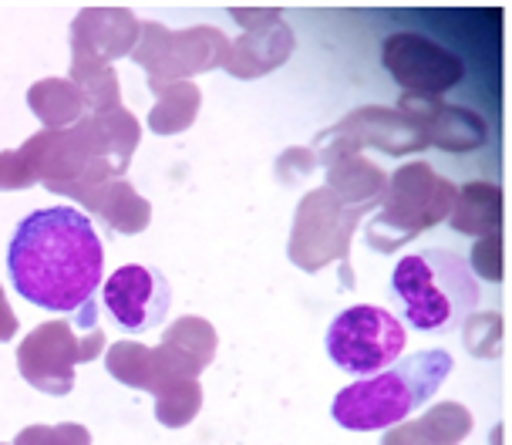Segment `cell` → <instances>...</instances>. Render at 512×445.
<instances>
[{
	"mask_svg": "<svg viewBox=\"0 0 512 445\" xmlns=\"http://www.w3.org/2000/svg\"><path fill=\"white\" fill-rule=\"evenodd\" d=\"M142 125L128 108L91 112L68 129H41L21 149L0 152V193L44 186L81 203L91 189L128 172Z\"/></svg>",
	"mask_w": 512,
	"mask_h": 445,
	"instance_id": "cell-1",
	"label": "cell"
},
{
	"mask_svg": "<svg viewBox=\"0 0 512 445\" xmlns=\"http://www.w3.org/2000/svg\"><path fill=\"white\" fill-rule=\"evenodd\" d=\"M7 274L17 294L41 311H85L105 274V247L75 206L34 210L17 223L7 247Z\"/></svg>",
	"mask_w": 512,
	"mask_h": 445,
	"instance_id": "cell-2",
	"label": "cell"
},
{
	"mask_svg": "<svg viewBox=\"0 0 512 445\" xmlns=\"http://www.w3.org/2000/svg\"><path fill=\"white\" fill-rule=\"evenodd\" d=\"M448 375H452V354L448 351L435 348L408 354L401 365L341 388L331 405V415L337 425L351 432L391 429V425L405 422L415 408H422L445 385Z\"/></svg>",
	"mask_w": 512,
	"mask_h": 445,
	"instance_id": "cell-3",
	"label": "cell"
},
{
	"mask_svg": "<svg viewBox=\"0 0 512 445\" xmlns=\"http://www.w3.org/2000/svg\"><path fill=\"white\" fill-rule=\"evenodd\" d=\"M391 294L405 314V324L422 334L452 331L479 307V284L459 253L432 247L398 260L391 274Z\"/></svg>",
	"mask_w": 512,
	"mask_h": 445,
	"instance_id": "cell-4",
	"label": "cell"
},
{
	"mask_svg": "<svg viewBox=\"0 0 512 445\" xmlns=\"http://www.w3.org/2000/svg\"><path fill=\"white\" fill-rule=\"evenodd\" d=\"M455 183L428 166V162H411L391 172L388 189L381 199V213L368 226V243L374 250L391 253L401 243L415 240L428 226H438L448 220L455 203Z\"/></svg>",
	"mask_w": 512,
	"mask_h": 445,
	"instance_id": "cell-5",
	"label": "cell"
},
{
	"mask_svg": "<svg viewBox=\"0 0 512 445\" xmlns=\"http://www.w3.org/2000/svg\"><path fill=\"white\" fill-rule=\"evenodd\" d=\"M364 213H371V206H344L327 186L307 193L294 216V233L287 247L290 263L307 274H320L327 263H341V280L347 284L351 280L347 253H351L354 230Z\"/></svg>",
	"mask_w": 512,
	"mask_h": 445,
	"instance_id": "cell-6",
	"label": "cell"
},
{
	"mask_svg": "<svg viewBox=\"0 0 512 445\" xmlns=\"http://www.w3.org/2000/svg\"><path fill=\"white\" fill-rule=\"evenodd\" d=\"M226 54H230V38L219 27L196 24L189 31H169L159 21H142L132 61L145 68L149 85H172L223 68Z\"/></svg>",
	"mask_w": 512,
	"mask_h": 445,
	"instance_id": "cell-7",
	"label": "cell"
},
{
	"mask_svg": "<svg viewBox=\"0 0 512 445\" xmlns=\"http://www.w3.org/2000/svg\"><path fill=\"white\" fill-rule=\"evenodd\" d=\"M405 324L391 311L374 304H354L341 311L327 328V354L341 371L371 378L395 365L405 351Z\"/></svg>",
	"mask_w": 512,
	"mask_h": 445,
	"instance_id": "cell-8",
	"label": "cell"
},
{
	"mask_svg": "<svg viewBox=\"0 0 512 445\" xmlns=\"http://www.w3.org/2000/svg\"><path fill=\"white\" fill-rule=\"evenodd\" d=\"M105 351V334L91 331L78 338L71 321L54 317L38 324L17 344V371L31 388L44 395H68L75 388V368L95 361Z\"/></svg>",
	"mask_w": 512,
	"mask_h": 445,
	"instance_id": "cell-9",
	"label": "cell"
},
{
	"mask_svg": "<svg viewBox=\"0 0 512 445\" xmlns=\"http://www.w3.org/2000/svg\"><path fill=\"white\" fill-rule=\"evenodd\" d=\"M381 61L388 75L398 81L405 92L438 98L448 88H455L465 78V65L459 54H452L432 38L422 34H391L381 48Z\"/></svg>",
	"mask_w": 512,
	"mask_h": 445,
	"instance_id": "cell-10",
	"label": "cell"
},
{
	"mask_svg": "<svg viewBox=\"0 0 512 445\" xmlns=\"http://www.w3.org/2000/svg\"><path fill=\"white\" fill-rule=\"evenodd\" d=\"M233 21L243 27V34L230 41L226 71L233 78H263L294 54V31L273 7H233Z\"/></svg>",
	"mask_w": 512,
	"mask_h": 445,
	"instance_id": "cell-11",
	"label": "cell"
},
{
	"mask_svg": "<svg viewBox=\"0 0 512 445\" xmlns=\"http://www.w3.org/2000/svg\"><path fill=\"white\" fill-rule=\"evenodd\" d=\"M324 139V166L337 156H347V152H361L364 145H378L388 156H405V152H418L428 145L422 125L398 108H358L341 125H334Z\"/></svg>",
	"mask_w": 512,
	"mask_h": 445,
	"instance_id": "cell-12",
	"label": "cell"
},
{
	"mask_svg": "<svg viewBox=\"0 0 512 445\" xmlns=\"http://www.w3.org/2000/svg\"><path fill=\"white\" fill-rule=\"evenodd\" d=\"M172 287L155 267L125 263L105 284V307L125 334H145L159 328L169 314Z\"/></svg>",
	"mask_w": 512,
	"mask_h": 445,
	"instance_id": "cell-13",
	"label": "cell"
},
{
	"mask_svg": "<svg viewBox=\"0 0 512 445\" xmlns=\"http://www.w3.org/2000/svg\"><path fill=\"white\" fill-rule=\"evenodd\" d=\"M142 21L128 7H88L71 21V54L105 61L132 58Z\"/></svg>",
	"mask_w": 512,
	"mask_h": 445,
	"instance_id": "cell-14",
	"label": "cell"
},
{
	"mask_svg": "<svg viewBox=\"0 0 512 445\" xmlns=\"http://www.w3.org/2000/svg\"><path fill=\"white\" fill-rule=\"evenodd\" d=\"M398 112L415 118L428 135V145L445 149V152H472L489 139V129L479 115L459 105H442L438 98L405 95Z\"/></svg>",
	"mask_w": 512,
	"mask_h": 445,
	"instance_id": "cell-15",
	"label": "cell"
},
{
	"mask_svg": "<svg viewBox=\"0 0 512 445\" xmlns=\"http://www.w3.org/2000/svg\"><path fill=\"white\" fill-rule=\"evenodd\" d=\"M105 371L115 381H122V385L135 388V392H149V395L162 392L172 381L186 378L162 344L149 348V344H142V341H115L105 354Z\"/></svg>",
	"mask_w": 512,
	"mask_h": 445,
	"instance_id": "cell-16",
	"label": "cell"
},
{
	"mask_svg": "<svg viewBox=\"0 0 512 445\" xmlns=\"http://www.w3.org/2000/svg\"><path fill=\"white\" fill-rule=\"evenodd\" d=\"M472 432V412L459 402H438L422 419L384 429L381 445H459Z\"/></svg>",
	"mask_w": 512,
	"mask_h": 445,
	"instance_id": "cell-17",
	"label": "cell"
},
{
	"mask_svg": "<svg viewBox=\"0 0 512 445\" xmlns=\"http://www.w3.org/2000/svg\"><path fill=\"white\" fill-rule=\"evenodd\" d=\"M81 206H85L88 213H95L98 220H105L122 236H135V233L149 230V223H152L149 199L135 193L125 179H115V183L91 189V193L81 199Z\"/></svg>",
	"mask_w": 512,
	"mask_h": 445,
	"instance_id": "cell-18",
	"label": "cell"
},
{
	"mask_svg": "<svg viewBox=\"0 0 512 445\" xmlns=\"http://www.w3.org/2000/svg\"><path fill=\"white\" fill-rule=\"evenodd\" d=\"M327 189L344 206H371V210H378L384 189H388V176L371 159H364L361 152H347V156L327 162Z\"/></svg>",
	"mask_w": 512,
	"mask_h": 445,
	"instance_id": "cell-19",
	"label": "cell"
},
{
	"mask_svg": "<svg viewBox=\"0 0 512 445\" xmlns=\"http://www.w3.org/2000/svg\"><path fill=\"white\" fill-rule=\"evenodd\" d=\"M216 328L206 321V317H196V314H186L179 321H172L166 334H162V348L176 368L182 371L186 378H199L203 371L209 368V361L216 358Z\"/></svg>",
	"mask_w": 512,
	"mask_h": 445,
	"instance_id": "cell-20",
	"label": "cell"
},
{
	"mask_svg": "<svg viewBox=\"0 0 512 445\" xmlns=\"http://www.w3.org/2000/svg\"><path fill=\"white\" fill-rule=\"evenodd\" d=\"M448 226L465 236H489L502 230V186L499 183H465L455 193Z\"/></svg>",
	"mask_w": 512,
	"mask_h": 445,
	"instance_id": "cell-21",
	"label": "cell"
},
{
	"mask_svg": "<svg viewBox=\"0 0 512 445\" xmlns=\"http://www.w3.org/2000/svg\"><path fill=\"white\" fill-rule=\"evenodd\" d=\"M27 108L44 122V129H68L91 115L85 95L71 78H41L27 88Z\"/></svg>",
	"mask_w": 512,
	"mask_h": 445,
	"instance_id": "cell-22",
	"label": "cell"
},
{
	"mask_svg": "<svg viewBox=\"0 0 512 445\" xmlns=\"http://www.w3.org/2000/svg\"><path fill=\"white\" fill-rule=\"evenodd\" d=\"M155 95V105L149 112V129L155 135H179L186 132L199 115L203 92L192 81H172V85H149Z\"/></svg>",
	"mask_w": 512,
	"mask_h": 445,
	"instance_id": "cell-23",
	"label": "cell"
},
{
	"mask_svg": "<svg viewBox=\"0 0 512 445\" xmlns=\"http://www.w3.org/2000/svg\"><path fill=\"white\" fill-rule=\"evenodd\" d=\"M71 81L81 95L91 112H108V108H118L122 105V85H118V75L112 65L105 61H95V58H85V54H71Z\"/></svg>",
	"mask_w": 512,
	"mask_h": 445,
	"instance_id": "cell-24",
	"label": "cell"
},
{
	"mask_svg": "<svg viewBox=\"0 0 512 445\" xmlns=\"http://www.w3.org/2000/svg\"><path fill=\"white\" fill-rule=\"evenodd\" d=\"M203 408V385L199 378H179L155 392V419L166 429H186Z\"/></svg>",
	"mask_w": 512,
	"mask_h": 445,
	"instance_id": "cell-25",
	"label": "cell"
},
{
	"mask_svg": "<svg viewBox=\"0 0 512 445\" xmlns=\"http://www.w3.org/2000/svg\"><path fill=\"white\" fill-rule=\"evenodd\" d=\"M465 348L475 358H499L502 351V317L496 311L465 317Z\"/></svg>",
	"mask_w": 512,
	"mask_h": 445,
	"instance_id": "cell-26",
	"label": "cell"
},
{
	"mask_svg": "<svg viewBox=\"0 0 512 445\" xmlns=\"http://www.w3.org/2000/svg\"><path fill=\"white\" fill-rule=\"evenodd\" d=\"M14 445H91V432L78 422L27 425L24 432H17Z\"/></svg>",
	"mask_w": 512,
	"mask_h": 445,
	"instance_id": "cell-27",
	"label": "cell"
},
{
	"mask_svg": "<svg viewBox=\"0 0 512 445\" xmlns=\"http://www.w3.org/2000/svg\"><path fill=\"white\" fill-rule=\"evenodd\" d=\"M469 270L486 277L489 284H499L502 280V233H489V236H482V240H475Z\"/></svg>",
	"mask_w": 512,
	"mask_h": 445,
	"instance_id": "cell-28",
	"label": "cell"
},
{
	"mask_svg": "<svg viewBox=\"0 0 512 445\" xmlns=\"http://www.w3.org/2000/svg\"><path fill=\"white\" fill-rule=\"evenodd\" d=\"M17 314H14V307H11V301H7V294H4V287H0V344L4 341H11L14 334H17Z\"/></svg>",
	"mask_w": 512,
	"mask_h": 445,
	"instance_id": "cell-29",
	"label": "cell"
}]
</instances>
